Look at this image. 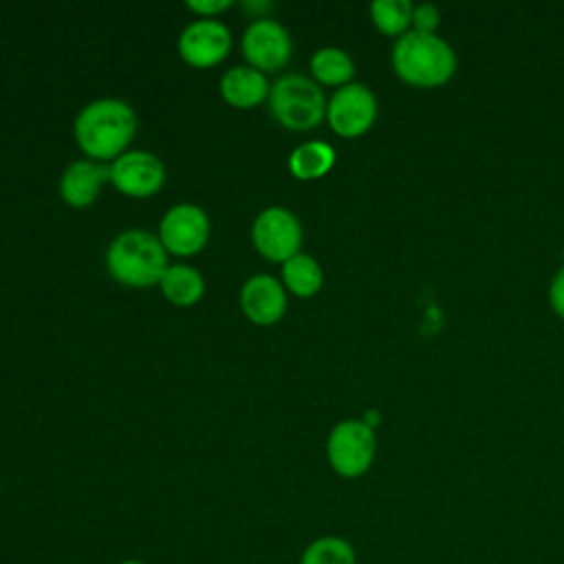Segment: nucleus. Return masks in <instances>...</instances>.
I'll list each match as a JSON object with an SVG mask.
<instances>
[{
    "label": "nucleus",
    "mask_w": 564,
    "mask_h": 564,
    "mask_svg": "<svg viewBox=\"0 0 564 564\" xmlns=\"http://www.w3.org/2000/svg\"><path fill=\"white\" fill-rule=\"evenodd\" d=\"M251 238L256 249L273 262H286L297 256L302 245L300 220L284 207H267L253 220Z\"/></svg>",
    "instance_id": "423d86ee"
},
{
    "label": "nucleus",
    "mask_w": 564,
    "mask_h": 564,
    "mask_svg": "<svg viewBox=\"0 0 564 564\" xmlns=\"http://www.w3.org/2000/svg\"><path fill=\"white\" fill-rule=\"evenodd\" d=\"M267 77L251 66L229 68L220 77V95L234 108H253L269 97Z\"/></svg>",
    "instance_id": "4468645a"
},
{
    "label": "nucleus",
    "mask_w": 564,
    "mask_h": 564,
    "mask_svg": "<svg viewBox=\"0 0 564 564\" xmlns=\"http://www.w3.org/2000/svg\"><path fill=\"white\" fill-rule=\"evenodd\" d=\"M549 300H551L553 311L564 319V267L555 273V278H553V282H551Z\"/></svg>",
    "instance_id": "4be33fe9"
},
{
    "label": "nucleus",
    "mask_w": 564,
    "mask_h": 564,
    "mask_svg": "<svg viewBox=\"0 0 564 564\" xmlns=\"http://www.w3.org/2000/svg\"><path fill=\"white\" fill-rule=\"evenodd\" d=\"M231 48V35L225 24L218 20H196L178 37V53L181 57L196 66V68H209L227 57Z\"/></svg>",
    "instance_id": "9b49d317"
},
{
    "label": "nucleus",
    "mask_w": 564,
    "mask_h": 564,
    "mask_svg": "<svg viewBox=\"0 0 564 564\" xmlns=\"http://www.w3.org/2000/svg\"><path fill=\"white\" fill-rule=\"evenodd\" d=\"M394 73L419 88H434L452 79L456 55L452 46L436 33H403L392 48Z\"/></svg>",
    "instance_id": "f03ea898"
},
{
    "label": "nucleus",
    "mask_w": 564,
    "mask_h": 564,
    "mask_svg": "<svg viewBox=\"0 0 564 564\" xmlns=\"http://www.w3.org/2000/svg\"><path fill=\"white\" fill-rule=\"evenodd\" d=\"M414 7L408 0H375L370 4V15L375 26L386 35H403L412 24Z\"/></svg>",
    "instance_id": "aec40b11"
},
{
    "label": "nucleus",
    "mask_w": 564,
    "mask_h": 564,
    "mask_svg": "<svg viewBox=\"0 0 564 564\" xmlns=\"http://www.w3.org/2000/svg\"><path fill=\"white\" fill-rule=\"evenodd\" d=\"M106 181H110V167L93 161H75L62 174L59 194L68 205L86 207L99 196Z\"/></svg>",
    "instance_id": "ddd939ff"
},
{
    "label": "nucleus",
    "mask_w": 564,
    "mask_h": 564,
    "mask_svg": "<svg viewBox=\"0 0 564 564\" xmlns=\"http://www.w3.org/2000/svg\"><path fill=\"white\" fill-rule=\"evenodd\" d=\"M375 452L377 438L372 427L355 419L337 423L326 441L328 463L344 478L364 476L375 460Z\"/></svg>",
    "instance_id": "39448f33"
},
{
    "label": "nucleus",
    "mask_w": 564,
    "mask_h": 564,
    "mask_svg": "<svg viewBox=\"0 0 564 564\" xmlns=\"http://www.w3.org/2000/svg\"><path fill=\"white\" fill-rule=\"evenodd\" d=\"M289 31L269 18L256 20L242 35V53L256 70H278L291 57Z\"/></svg>",
    "instance_id": "1a4fd4ad"
},
{
    "label": "nucleus",
    "mask_w": 564,
    "mask_h": 564,
    "mask_svg": "<svg viewBox=\"0 0 564 564\" xmlns=\"http://www.w3.org/2000/svg\"><path fill=\"white\" fill-rule=\"evenodd\" d=\"M441 22V13L434 4H419L412 11V24L419 33H434Z\"/></svg>",
    "instance_id": "412c9836"
},
{
    "label": "nucleus",
    "mask_w": 564,
    "mask_h": 564,
    "mask_svg": "<svg viewBox=\"0 0 564 564\" xmlns=\"http://www.w3.org/2000/svg\"><path fill=\"white\" fill-rule=\"evenodd\" d=\"M300 564H357V555L346 538L322 535L308 542L300 555Z\"/></svg>",
    "instance_id": "6ab92c4d"
},
{
    "label": "nucleus",
    "mask_w": 564,
    "mask_h": 564,
    "mask_svg": "<svg viewBox=\"0 0 564 564\" xmlns=\"http://www.w3.org/2000/svg\"><path fill=\"white\" fill-rule=\"evenodd\" d=\"M377 117V99L364 84H346L337 88L326 108V119L339 137L364 134Z\"/></svg>",
    "instance_id": "6e6552de"
},
{
    "label": "nucleus",
    "mask_w": 564,
    "mask_h": 564,
    "mask_svg": "<svg viewBox=\"0 0 564 564\" xmlns=\"http://www.w3.org/2000/svg\"><path fill=\"white\" fill-rule=\"evenodd\" d=\"M110 181L121 194L145 198L163 187L165 167L154 154L132 150L115 159V163L110 165Z\"/></svg>",
    "instance_id": "9d476101"
},
{
    "label": "nucleus",
    "mask_w": 564,
    "mask_h": 564,
    "mask_svg": "<svg viewBox=\"0 0 564 564\" xmlns=\"http://www.w3.org/2000/svg\"><path fill=\"white\" fill-rule=\"evenodd\" d=\"M134 132L137 117L132 106L112 97L90 101L75 119L77 145L99 161L121 156Z\"/></svg>",
    "instance_id": "f257e3e1"
},
{
    "label": "nucleus",
    "mask_w": 564,
    "mask_h": 564,
    "mask_svg": "<svg viewBox=\"0 0 564 564\" xmlns=\"http://www.w3.org/2000/svg\"><path fill=\"white\" fill-rule=\"evenodd\" d=\"M335 163V150L324 141H308L297 145L289 156V170L300 181L324 176Z\"/></svg>",
    "instance_id": "dca6fc26"
},
{
    "label": "nucleus",
    "mask_w": 564,
    "mask_h": 564,
    "mask_svg": "<svg viewBox=\"0 0 564 564\" xmlns=\"http://www.w3.org/2000/svg\"><path fill=\"white\" fill-rule=\"evenodd\" d=\"M119 564H148V562H143V560H139V557H128V560H121Z\"/></svg>",
    "instance_id": "b1692460"
},
{
    "label": "nucleus",
    "mask_w": 564,
    "mask_h": 564,
    "mask_svg": "<svg viewBox=\"0 0 564 564\" xmlns=\"http://www.w3.org/2000/svg\"><path fill=\"white\" fill-rule=\"evenodd\" d=\"M273 117L289 130H311L326 117V97L322 88L304 75H284L269 90Z\"/></svg>",
    "instance_id": "20e7f679"
},
{
    "label": "nucleus",
    "mask_w": 564,
    "mask_h": 564,
    "mask_svg": "<svg viewBox=\"0 0 564 564\" xmlns=\"http://www.w3.org/2000/svg\"><path fill=\"white\" fill-rule=\"evenodd\" d=\"M240 306L245 315L260 326L275 324L286 311V293L282 284L267 273L251 275L240 291Z\"/></svg>",
    "instance_id": "f8f14e48"
},
{
    "label": "nucleus",
    "mask_w": 564,
    "mask_h": 564,
    "mask_svg": "<svg viewBox=\"0 0 564 564\" xmlns=\"http://www.w3.org/2000/svg\"><path fill=\"white\" fill-rule=\"evenodd\" d=\"M311 73L319 84L346 86L355 73V64L346 51L326 46L311 57Z\"/></svg>",
    "instance_id": "f3484780"
},
{
    "label": "nucleus",
    "mask_w": 564,
    "mask_h": 564,
    "mask_svg": "<svg viewBox=\"0 0 564 564\" xmlns=\"http://www.w3.org/2000/svg\"><path fill=\"white\" fill-rule=\"evenodd\" d=\"M159 286L172 304L192 306L203 297L205 280L196 269H192L187 264H172L163 273Z\"/></svg>",
    "instance_id": "2eb2a0df"
},
{
    "label": "nucleus",
    "mask_w": 564,
    "mask_h": 564,
    "mask_svg": "<svg viewBox=\"0 0 564 564\" xmlns=\"http://www.w3.org/2000/svg\"><path fill=\"white\" fill-rule=\"evenodd\" d=\"M282 280L286 289L300 297H311L322 289V269L315 258L297 253L282 264Z\"/></svg>",
    "instance_id": "a211bd4d"
},
{
    "label": "nucleus",
    "mask_w": 564,
    "mask_h": 564,
    "mask_svg": "<svg viewBox=\"0 0 564 564\" xmlns=\"http://www.w3.org/2000/svg\"><path fill=\"white\" fill-rule=\"evenodd\" d=\"M187 7L200 15H214L231 7V0H187Z\"/></svg>",
    "instance_id": "5701e85b"
},
{
    "label": "nucleus",
    "mask_w": 564,
    "mask_h": 564,
    "mask_svg": "<svg viewBox=\"0 0 564 564\" xmlns=\"http://www.w3.org/2000/svg\"><path fill=\"white\" fill-rule=\"evenodd\" d=\"M110 275L134 289L159 284L167 271V251L159 238L143 229L119 234L106 253Z\"/></svg>",
    "instance_id": "7ed1b4c3"
},
{
    "label": "nucleus",
    "mask_w": 564,
    "mask_h": 564,
    "mask_svg": "<svg viewBox=\"0 0 564 564\" xmlns=\"http://www.w3.org/2000/svg\"><path fill=\"white\" fill-rule=\"evenodd\" d=\"M209 238L207 214L192 203L174 205L159 225V240L165 251L176 256L198 253Z\"/></svg>",
    "instance_id": "0eeeda50"
}]
</instances>
